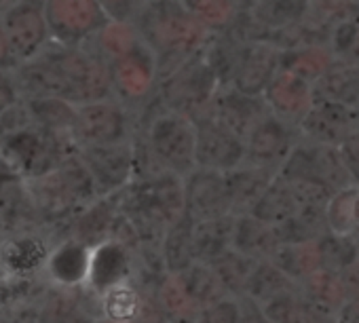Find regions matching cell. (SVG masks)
<instances>
[{"mask_svg": "<svg viewBox=\"0 0 359 323\" xmlns=\"http://www.w3.org/2000/svg\"><path fill=\"white\" fill-rule=\"evenodd\" d=\"M220 91V83L205 57L197 53L173 74L165 76L161 83V104L177 114L189 118H199L212 110V104Z\"/></svg>", "mask_w": 359, "mask_h": 323, "instance_id": "3957f363", "label": "cell"}, {"mask_svg": "<svg viewBox=\"0 0 359 323\" xmlns=\"http://www.w3.org/2000/svg\"><path fill=\"white\" fill-rule=\"evenodd\" d=\"M340 279H342V285H344V291H346V300L348 302H355L359 300V260L351 266H346L342 273H338Z\"/></svg>", "mask_w": 359, "mask_h": 323, "instance_id": "ab89813d", "label": "cell"}, {"mask_svg": "<svg viewBox=\"0 0 359 323\" xmlns=\"http://www.w3.org/2000/svg\"><path fill=\"white\" fill-rule=\"evenodd\" d=\"M338 152L353 184L359 186V129L338 146Z\"/></svg>", "mask_w": 359, "mask_h": 323, "instance_id": "74e56055", "label": "cell"}, {"mask_svg": "<svg viewBox=\"0 0 359 323\" xmlns=\"http://www.w3.org/2000/svg\"><path fill=\"white\" fill-rule=\"evenodd\" d=\"M89 262H91V249L79 243H68L51 260V270L64 283L87 281Z\"/></svg>", "mask_w": 359, "mask_h": 323, "instance_id": "e575fe53", "label": "cell"}, {"mask_svg": "<svg viewBox=\"0 0 359 323\" xmlns=\"http://www.w3.org/2000/svg\"><path fill=\"white\" fill-rule=\"evenodd\" d=\"M334 62L336 60L327 45H311L281 51V70L292 72L311 85H315Z\"/></svg>", "mask_w": 359, "mask_h": 323, "instance_id": "f1b7e54d", "label": "cell"}, {"mask_svg": "<svg viewBox=\"0 0 359 323\" xmlns=\"http://www.w3.org/2000/svg\"><path fill=\"white\" fill-rule=\"evenodd\" d=\"M264 99L275 116L283 118L294 127H300V123L306 118L315 104L313 85L285 70H281L269 85Z\"/></svg>", "mask_w": 359, "mask_h": 323, "instance_id": "2e32d148", "label": "cell"}, {"mask_svg": "<svg viewBox=\"0 0 359 323\" xmlns=\"http://www.w3.org/2000/svg\"><path fill=\"white\" fill-rule=\"evenodd\" d=\"M135 26L156 57L161 78L173 74L180 66L201 53L212 39V34L189 15L182 3L146 5Z\"/></svg>", "mask_w": 359, "mask_h": 323, "instance_id": "6da1fadb", "label": "cell"}, {"mask_svg": "<svg viewBox=\"0 0 359 323\" xmlns=\"http://www.w3.org/2000/svg\"><path fill=\"white\" fill-rule=\"evenodd\" d=\"M13 102V87L9 85V81L0 74V112L7 110Z\"/></svg>", "mask_w": 359, "mask_h": 323, "instance_id": "60d3db41", "label": "cell"}, {"mask_svg": "<svg viewBox=\"0 0 359 323\" xmlns=\"http://www.w3.org/2000/svg\"><path fill=\"white\" fill-rule=\"evenodd\" d=\"M210 114L220 125H224L229 131H233L237 137H241L245 142L248 135L256 129V125L264 116L271 114V108L264 97L245 95V93H239L237 89L229 87V89L218 91Z\"/></svg>", "mask_w": 359, "mask_h": 323, "instance_id": "4fadbf2b", "label": "cell"}, {"mask_svg": "<svg viewBox=\"0 0 359 323\" xmlns=\"http://www.w3.org/2000/svg\"><path fill=\"white\" fill-rule=\"evenodd\" d=\"M184 205L187 216L193 222L235 216L226 195L224 174L212 170L197 167L189 178H184Z\"/></svg>", "mask_w": 359, "mask_h": 323, "instance_id": "9c48e42d", "label": "cell"}, {"mask_svg": "<svg viewBox=\"0 0 359 323\" xmlns=\"http://www.w3.org/2000/svg\"><path fill=\"white\" fill-rule=\"evenodd\" d=\"M239 321V300L226 298L205 310L197 317L195 323H237Z\"/></svg>", "mask_w": 359, "mask_h": 323, "instance_id": "8d00e7d4", "label": "cell"}, {"mask_svg": "<svg viewBox=\"0 0 359 323\" xmlns=\"http://www.w3.org/2000/svg\"><path fill=\"white\" fill-rule=\"evenodd\" d=\"M197 167L212 172H233L245 163V142L220 125L210 112L195 118Z\"/></svg>", "mask_w": 359, "mask_h": 323, "instance_id": "52a82bcc", "label": "cell"}, {"mask_svg": "<svg viewBox=\"0 0 359 323\" xmlns=\"http://www.w3.org/2000/svg\"><path fill=\"white\" fill-rule=\"evenodd\" d=\"M156 302L167 323H195L201 315L199 304L189 294L180 275H167L156 289Z\"/></svg>", "mask_w": 359, "mask_h": 323, "instance_id": "484cf974", "label": "cell"}, {"mask_svg": "<svg viewBox=\"0 0 359 323\" xmlns=\"http://www.w3.org/2000/svg\"><path fill=\"white\" fill-rule=\"evenodd\" d=\"M277 174L243 163L233 172L224 174V184H226V195L233 207L235 216L250 214L254 205L260 201V197L266 193V188L273 184Z\"/></svg>", "mask_w": 359, "mask_h": 323, "instance_id": "d6986e66", "label": "cell"}, {"mask_svg": "<svg viewBox=\"0 0 359 323\" xmlns=\"http://www.w3.org/2000/svg\"><path fill=\"white\" fill-rule=\"evenodd\" d=\"M323 268L332 273H342L346 266L355 264L359 260V243L353 237H340L334 233H327L319 239Z\"/></svg>", "mask_w": 359, "mask_h": 323, "instance_id": "d590c367", "label": "cell"}, {"mask_svg": "<svg viewBox=\"0 0 359 323\" xmlns=\"http://www.w3.org/2000/svg\"><path fill=\"white\" fill-rule=\"evenodd\" d=\"M296 285L313 277L315 273L323 270V258L319 241L309 243H283L279 245L277 254L271 258Z\"/></svg>", "mask_w": 359, "mask_h": 323, "instance_id": "d4e9b609", "label": "cell"}, {"mask_svg": "<svg viewBox=\"0 0 359 323\" xmlns=\"http://www.w3.org/2000/svg\"><path fill=\"white\" fill-rule=\"evenodd\" d=\"M87 170L93 182L106 188H121L129 182L135 172V150L129 142L114 146H91L87 148Z\"/></svg>", "mask_w": 359, "mask_h": 323, "instance_id": "e0dca14e", "label": "cell"}, {"mask_svg": "<svg viewBox=\"0 0 359 323\" xmlns=\"http://www.w3.org/2000/svg\"><path fill=\"white\" fill-rule=\"evenodd\" d=\"M129 279H133V260L129 256V249L123 243L106 241V243H100L91 252L87 281L100 296L106 289Z\"/></svg>", "mask_w": 359, "mask_h": 323, "instance_id": "ac0fdd59", "label": "cell"}, {"mask_svg": "<svg viewBox=\"0 0 359 323\" xmlns=\"http://www.w3.org/2000/svg\"><path fill=\"white\" fill-rule=\"evenodd\" d=\"M302 139L300 129L275 116H264L245 139V163L269 170L279 176L296 144Z\"/></svg>", "mask_w": 359, "mask_h": 323, "instance_id": "8992f818", "label": "cell"}, {"mask_svg": "<svg viewBox=\"0 0 359 323\" xmlns=\"http://www.w3.org/2000/svg\"><path fill=\"white\" fill-rule=\"evenodd\" d=\"M239 300V321L237 323H273L264 310V306H260L258 302H254L248 296L237 298Z\"/></svg>", "mask_w": 359, "mask_h": 323, "instance_id": "f35d334b", "label": "cell"}, {"mask_svg": "<svg viewBox=\"0 0 359 323\" xmlns=\"http://www.w3.org/2000/svg\"><path fill=\"white\" fill-rule=\"evenodd\" d=\"M11 60H13V51L9 47V41H7L5 30H3V24H0V68H5Z\"/></svg>", "mask_w": 359, "mask_h": 323, "instance_id": "b9f144b4", "label": "cell"}, {"mask_svg": "<svg viewBox=\"0 0 359 323\" xmlns=\"http://www.w3.org/2000/svg\"><path fill=\"white\" fill-rule=\"evenodd\" d=\"M180 279H182V283L187 285L189 294L193 296V300L199 304L201 310L231 298L224 283L218 279V275L214 273V268L210 264L195 262L191 268L180 273Z\"/></svg>", "mask_w": 359, "mask_h": 323, "instance_id": "4dcf8cb0", "label": "cell"}, {"mask_svg": "<svg viewBox=\"0 0 359 323\" xmlns=\"http://www.w3.org/2000/svg\"><path fill=\"white\" fill-rule=\"evenodd\" d=\"M281 72V51L269 41H254L245 47L233 89L245 95L264 97L269 85Z\"/></svg>", "mask_w": 359, "mask_h": 323, "instance_id": "5bb4252c", "label": "cell"}, {"mask_svg": "<svg viewBox=\"0 0 359 323\" xmlns=\"http://www.w3.org/2000/svg\"><path fill=\"white\" fill-rule=\"evenodd\" d=\"M256 260L235 252V249H229L226 254H222L220 258H216L210 266L214 268V273L218 275V279L224 283L226 291L231 298H241L245 296L248 291V283L254 275V268H256Z\"/></svg>", "mask_w": 359, "mask_h": 323, "instance_id": "1f68e13d", "label": "cell"}, {"mask_svg": "<svg viewBox=\"0 0 359 323\" xmlns=\"http://www.w3.org/2000/svg\"><path fill=\"white\" fill-rule=\"evenodd\" d=\"M112 87L121 97L127 102H142L146 99L158 78L156 57L146 43H142L133 53L114 62L110 66Z\"/></svg>", "mask_w": 359, "mask_h": 323, "instance_id": "7c38bea8", "label": "cell"}, {"mask_svg": "<svg viewBox=\"0 0 359 323\" xmlns=\"http://www.w3.org/2000/svg\"><path fill=\"white\" fill-rule=\"evenodd\" d=\"M66 323H85L83 319H72V321H66Z\"/></svg>", "mask_w": 359, "mask_h": 323, "instance_id": "ee69618b", "label": "cell"}, {"mask_svg": "<svg viewBox=\"0 0 359 323\" xmlns=\"http://www.w3.org/2000/svg\"><path fill=\"white\" fill-rule=\"evenodd\" d=\"M237 216H224L218 220L195 222L193 226V252L195 262L212 264L216 258L233 249V233H235Z\"/></svg>", "mask_w": 359, "mask_h": 323, "instance_id": "603a6c76", "label": "cell"}, {"mask_svg": "<svg viewBox=\"0 0 359 323\" xmlns=\"http://www.w3.org/2000/svg\"><path fill=\"white\" fill-rule=\"evenodd\" d=\"M53 66L62 81V99L79 108L108 99L114 89L110 66L85 51H66L53 60Z\"/></svg>", "mask_w": 359, "mask_h": 323, "instance_id": "5b68a950", "label": "cell"}, {"mask_svg": "<svg viewBox=\"0 0 359 323\" xmlns=\"http://www.w3.org/2000/svg\"><path fill=\"white\" fill-rule=\"evenodd\" d=\"M3 30L7 34L13 57H34L41 47L47 43L49 24L45 20V11L34 5H15L5 13Z\"/></svg>", "mask_w": 359, "mask_h": 323, "instance_id": "9a60e30c", "label": "cell"}, {"mask_svg": "<svg viewBox=\"0 0 359 323\" xmlns=\"http://www.w3.org/2000/svg\"><path fill=\"white\" fill-rule=\"evenodd\" d=\"M281 245V239L277 235V228L254 218L252 214H241L235 220V233H233V249L256 260L264 262L271 260Z\"/></svg>", "mask_w": 359, "mask_h": 323, "instance_id": "ffe728a7", "label": "cell"}, {"mask_svg": "<svg viewBox=\"0 0 359 323\" xmlns=\"http://www.w3.org/2000/svg\"><path fill=\"white\" fill-rule=\"evenodd\" d=\"M300 135L309 142L338 148L359 129V108H346L330 102H315L300 123Z\"/></svg>", "mask_w": 359, "mask_h": 323, "instance_id": "8fae6325", "label": "cell"}, {"mask_svg": "<svg viewBox=\"0 0 359 323\" xmlns=\"http://www.w3.org/2000/svg\"><path fill=\"white\" fill-rule=\"evenodd\" d=\"M97 43H100L102 53L106 57H110V62L114 64V62L127 57L129 53H133L144 43V39L135 24L108 22L97 34Z\"/></svg>", "mask_w": 359, "mask_h": 323, "instance_id": "836d02e7", "label": "cell"}, {"mask_svg": "<svg viewBox=\"0 0 359 323\" xmlns=\"http://www.w3.org/2000/svg\"><path fill=\"white\" fill-rule=\"evenodd\" d=\"M315 102H330L346 108H359V66L334 62L313 85Z\"/></svg>", "mask_w": 359, "mask_h": 323, "instance_id": "44dd1931", "label": "cell"}, {"mask_svg": "<svg viewBox=\"0 0 359 323\" xmlns=\"http://www.w3.org/2000/svg\"><path fill=\"white\" fill-rule=\"evenodd\" d=\"M182 5L189 15L212 36L229 32L237 24L245 7L239 3H231V0H189Z\"/></svg>", "mask_w": 359, "mask_h": 323, "instance_id": "83f0119b", "label": "cell"}, {"mask_svg": "<svg viewBox=\"0 0 359 323\" xmlns=\"http://www.w3.org/2000/svg\"><path fill=\"white\" fill-rule=\"evenodd\" d=\"M281 178L290 182H315L325 186L332 195H338L340 191H346L353 184L338 148L323 146L317 142L300 139L296 148L292 150L290 158L279 172Z\"/></svg>", "mask_w": 359, "mask_h": 323, "instance_id": "277c9868", "label": "cell"}, {"mask_svg": "<svg viewBox=\"0 0 359 323\" xmlns=\"http://www.w3.org/2000/svg\"><path fill=\"white\" fill-rule=\"evenodd\" d=\"M193 226L195 222L189 216H182L173 222L161 241V256L169 275H180L195 264L193 252Z\"/></svg>", "mask_w": 359, "mask_h": 323, "instance_id": "cb8c5ba5", "label": "cell"}, {"mask_svg": "<svg viewBox=\"0 0 359 323\" xmlns=\"http://www.w3.org/2000/svg\"><path fill=\"white\" fill-rule=\"evenodd\" d=\"M264 310L273 323H330V321H334V319H325L323 315H319L300 296L298 289L269 302L264 306Z\"/></svg>", "mask_w": 359, "mask_h": 323, "instance_id": "d6a6232c", "label": "cell"}, {"mask_svg": "<svg viewBox=\"0 0 359 323\" xmlns=\"http://www.w3.org/2000/svg\"><path fill=\"white\" fill-rule=\"evenodd\" d=\"M43 11L49 30L66 43H76L95 32L100 34L108 24L104 7L93 0H51Z\"/></svg>", "mask_w": 359, "mask_h": 323, "instance_id": "ba28073f", "label": "cell"}, {"mask_svg": "<svg viewBox=\"0 0 359 323\" xmlns=\"http://www.w3.org/2000/svg\"><path fill=\"white\" fill-rule=\"evenodd\" d=\"M296 212H298V201L294 197V191H292L290 182L283 180L281 176H277L250 214L254 218L279 228L287 220H292Z\"/></svg>", "mask_w": 359, "mask_h": 323, "instance_id": "4316f807", "label": "cell"}, {"mask_svg": "<svg viewBox=\"0 0 359 323\" xmlns=\"http://www.w3.org/2000/svg\"><path fill=\"white\" fill-rule=\"evenodd\" d=\"M298 285L273 262V260H264L258 262L254 268V275L248 283V291L245 296L252 298L254 302H258L260 306H266L269 302L296 291Z\"/></svg>", "mask_w": 359, "mask_h": 323, "instance_id": "f546056e", "label": "cell"}, {"mask_svg": "<svg viewBox=\"0 0 359 323\" xmlns=\"http://www.w3.org/2000/svg\"><path fill=\"white\" fill-rule=\"evenodd\" d=\"M102 323H112V321H102Z\"/></svg>", "mask_w": 359, "mask_h": 323, "instance_id": "bcb514c9", "label": "cell"}, {"mask_svg": "<svg viewBox=\"0 0 359 323\" xmlns=\"http://www.w3.org/2000/svg\"><path fill=\"white\" fill-rule=\"evenodd\" d=\"M74 131L87 148L123 144L127 142V114L112 99L87 104L76 108Z\"/></svg>", "mask_w": 359, "mask_h": 323, "instance_id": "30bf717a", "label": "cell"}, {"mask_svg": "<svg viewBox=\"0 0 359 323\" xmlns=\"http://www.w3.org/2000/svg\"><path fill=\"white\" fill-rule=\"evenodd\" d=\"M144 146L161 172L184 180L197 170V129L195 121L184 114L163 106L150 118Z\"/></svg>", "mask_w": 359, "mask_h": 323, "instance_id": "7a4b0ae2", "label": "cell"}, {"mask_svg": "<svg viewBox=\"0 0 359 323\" xmlns=\"http://www.w3.org/2000/svg\"><path fill=\"white\" fill-rule=\"evenodd\" d=\"M330 323H338V321H336V319H334V321H330Z\"/></svg>", "mask_w": 359, "mask_h": 323, "instance_id": "f6af8a7d", "label": "cell"}, {"mask_svg": "<svg viewBox=\"0 0 359 323\" xmlns=\"http://www.w3.org/2000/svg\"><path fill=\"white\" fill-rule=\"evenodd\" d=\"M346 308H348V310H351V312H353V315L359 319V300H355V302H348V304H346Z\"/></svg>", "mask_w": 359, "mask_h": 323, "instance_id": "7bdbcfd3", "label": "cell"}, {"mask_svg": "<svg viewBox=\"0 0 359 323\" xmlns=\"http://www.w3.org/2000/svg\"><path fill=\"white\" fill-rule=\"evenodd\" d=\"M298 291L325 319H338L342 308L348 304L340 275L325 268L302 281L298 285Z\"/></svg>", "mask_w": 359, "mask_h": 323, "instance_id": "7402d4cb", "label": "cell"}]
</instances>
